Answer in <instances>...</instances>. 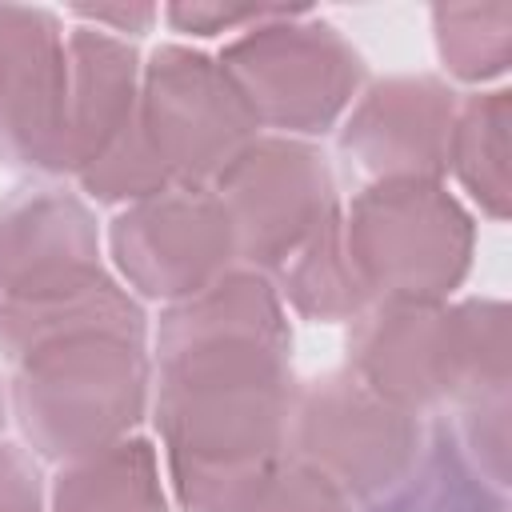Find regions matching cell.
Masks as SVG:
<instances>
[{"label": "cell", "mask_w": 512, "mask_h": 512, "mask_svg": "<svg viewBox=\"0 0 512 512\" xmlns=\"http://www.w3.org/2000/svg\"><path fill=\"white\" fill-rule=\"evenodd\" d=\"M292 332L264 272L232 268L160 316L156 428L184 512H244L288 460Z\"/></svg>", "instance_id": "1"}, {"label": "cell", "mask_w": 512, "mask_h": 512, "mask_svg": "<svg viewBox=\"0 0 512 512\" xmlns=\"http://www.w3.org/2000/svg\"><path fill=\"white\" fill-rule=\"evenodd\" d=\"M348 372L380 400L420 416L508 388V308L464 304H368L352 320Z\"/></svg>", "instance_id": "2"}, {"label": "cell", "mask_w": 512, "mask_h": 512, "mask_svg": "<svg viewBox=\"0 0 512 512\" xmlns=\"http://www.w3.org/2000/svg\"><path fill=\"white\" fill-rule=\"evenodd\" d=\"M12 376V412L44 460H76L124 440L152 388L144 336L116 328H84L20 352Z\"/></svg>", "instance_id": "3"}, {"label": "cell", "mask_w": 512, "mask_h": 512, "mask_svg": "<svg viewBox=\"0 0 512 512\" xmlns=\"http://www.w3.org/2000/svg\"><path fill=\"white\" fill-rule=\"evenodd\" d=\"M340 228L372 304H444L472 264V216L440 180H376Z\"/></svg>", "instance_id": "4"}, {"label": "cell", "mask_w": 512, "mask_h": 512, "mask_svg": "<svg viewBox=\"0 0 512 512\" xmlns=\"http://www.w3.org/2000/svg\"><path fill=\"white\" fill-rule=\"evenodd\" d=\"M220 64L236 80L256 124L288 136L328 132L364 80L360 52L304 8H288L248 28L220 52Z\"/></svg>", "instance_id": "5"}, {"label": "cell", "mask_w": 512, "mask_h": 512, "mask_svg": "<svg viewBox=\"0 0 512 512\" xmlns=\"http://www.w3.org/2000/svg\"><path fill=\"white\" fill-rule=\"evenodd\" d=\"M136 120L172 184H212L260 136L224 64L180 44L156 48L140 68Z\"/></svg>", "instance_id": "6"}, {"label": "cell", "mask_w": 512, "mask_h": 512, "mask_svg": "<svg viewBox=\"0 0 512 512\" xmlns=\"http://www.w3.org/2000/svg\"><path fill=\"white\" fill-rule=\"evenodd\" d=\"M420 416L380 400L348 368L296 388L288 416V456L328 476L344 496L372 500L420 456Z\"/></svg>", "instance_id": "7"}, {"label": "cell", "mask_w": 512, "mask_h": 512, "mask_svg": "<svg viewBox=\"0 0 512 512\" xmlns=\"http://www.w3.org/2000/svg\"><path fill=\"white\" fill-rule=\"evenodd\" d=\"M208 188L232 224L236 260L252 272H276L336 212L324 152L296 136H256Z\"/></svg>", "instance_id": "8"}, {"label": "cell", "mask_w": 512, "mask_h": 512, "mask_svg": "<svg viewBox=\"0 0 512 512\" xmlns=\"http://www.w3.org/2000/svg\"><path fill=\"white\" fill-rule=\"evenodd\" d=\"M112 260L148 300H188L236 260L232 224L208 184H172L112 220Z\"/></svg>", "instance_id": "9"}, {"label": "cell", "mask_w": 512, "mask_h": 512, "mask_svg": "<svg viewBox=\"0 0 512 512\" xmlns=\"http://www.w3.org/2000/svg\"><path fill=\"white\" fill-rule=\"evenodd\" d=\"M68 36L48 8L0 4V164L64 168Z\"/></svg>", "instance_id": "10"}, {"label": "cell", "mask_w": 512, "mask_h": 512, "mask_svg": "<svg viewBox=\"0 0 512 512\" xmlns=\"http://www.w3.org/2000/svg\"><path fill=\"white\" fill-rule=\"evenodd\" d=\"M100 276L96 220L80 196L64 188H20L0 204L4 300H44Z\"/></svg>", "instance_id": "11"}, {"label": "cell", "mask_w": 512, "mask_h": 512, "mask_svg": "<svg viewBox=\"0 0 512 512\" xmlns=\"http://www.w3.org/2000/svg\"><path fill=\"white\" fill-rule=\"evenodd\" d=\"M456 124V92L436 76H388L352 108L340 148L376 180H440Z\"/></svg>", "instance_id": "12"}, {"label": "cell", "mask_w": 512, "mask_h": 512, "mask_svg": "<svg viewBox=\"0 0 512 512\" xmlns=\"http://www.w3.org/2000/svg\"><path fill=\"white\" fill-rule=\"evenodd\" d=\"M140 52L100 28L68 32V124H64V168L80 172L92 164L128 124L140 104Z\"/></svg>", "instance_id": "13"}, {"label": "cell", "mask_w": 512, "mask_h": 512, "mask_svg": "<svg viewBox=\"0 0 512 512\" xmlns=\"http://www.w3.org/2000/svg\"><path fill=\"white\" fill-rule=\"evenodd\" d=\"M364 512H508V492H500L460 448L444 416L424 428L420 456L412 468L372 496Z\"/></svg>", "instance_id": "14"}, {"label": "cell", "mask_w": 512, "mask_h": 512, "mask_svg": "<svg viewBox=\"0 0 512 512\" xmlns=\"http://www.w3.org/2000/svg\"><path fill=\"white\" fill-rule=\"evenodd\" d=\"M52 512H168L156 448L140 436H124L60 464Z\"/></svg>", "instance_id": "15"}, {"label": "cell", "mask_w": 512, "mask_h": 512, "mask_svg": "<svg viewBox=\"0 0 512 512\" xmlns=\"http://www.w3.org/2000/svg\"><path fill=\"white\" fill-rule=\"evenodd\" d=\"M84 328H116V332H136L144 336V312L132 300L128 288H120L112 276H100L84 288L44 296V300H4L0 304V352L16 360L32 344L64 332H84Z\"/></svg>", "instance_id": "16"}, {"label": "cell", "mask_w": 512, "mask_h": 512, "mask_svg": "<svg viewBox=\"0 0 512 512\" xmlns=\"http://www.w3.org/2000/svg\"><path fill=\"white\" fill-rule=\"evenodd\" d=\"M276 280V296H284L300 316L312 320H356L372 304L348 260L340 208L276 268Z\"/></svg>", "instance_id": "17"}, {"label": "cell", "mask_w": 512, "mask_h": 512, "mask_svg": "<svg viewBox=\"0 0 512 512\" xmlns=\"http://www.w3.org/2000/svg\"><path fill=\"white\" fill-rule=\"evenodd\" d=\"M508 116L512 100L504 88L476 92L456 108L448 168L460 176L468 196L492 216H508Z\"/></svg>", "instance_id": "18"}, {"label": "cell", "mask_w": 512, "mask_h": 512, "mask_svg": "<svg viewBox=\"0 0 512 512\" xmlns=\"http://www.w3.org/2000/svg\"><path fill=\"white\" fill-rule=\"evenodd\" d=\"M436 48L452 76L484 84L504 76L512 56V4H436Z\"/></svg>", "instance_id": "19"}, {"label": "cell", "mask_w": 512, "mask_h": 512, "mask_svg": "<svg viewBox=\"0 0 512 512\" xmlns=\"http://www.w3.org/2000/svg\"><path fill=\"white\" fill-rule=\"evenodd\" d=\"M244 512H352V496H344L316 468L288 456Z\"/></svg>", "instance_id": "20"}, {"label": "cell", "mask_w": 512, "mask_h": 512, "mask_svg": "<svg viewBox=\"0 0 512 512\" xmlns=\"http://www.w3.org/2000/svg\"><path fill=\"white\" fill-rule=\"evenodd\" d=\"M288 8L272 4H168L164 20L184 36H220V32H248L264 20H276Z\"/></svg>", "instance_id": "21"}, {"label": "cell", "mask_w": 512, "mask_h": 512, "mask_svg": "<svg viewBox=\"0 0 512 512\" xmlns=\"http://www.w3.org/2000/svg\"><path fill=\"white\" fill-rule=\"evenodd\" d=\"M0 512H40L36 464L16 444H0Z\"/></svg>", "instance_id": "22"}, {"label": "cell", "mask_w": 512, "mask_h": 512, "mask_svg": "<svg viewBox=\"0 0 512 512\" xmlns=\"http://www.w3.org/2000/svg\"><path fill=\"white\" fill-rule=\"evenodd\" d=\"M72 16L88 20V28L128 40V36H144L152 28V20L160 16V8H152V4H72Z\"/></svg>", "instance_id": "23"}, {"label": "cell", "mask_w": 512, "mask_h": 512, "mask_svg": "<svg viewBox=\"0 0 512 512\" xmlns=\"http://www.w3.org/2000/svg\"><path fill=\"white\" fill-rule=\"evenodd\" d=\"M4 420H8V396H4V388H0V428H4Z\"/></svg>", "instance_id": "24"}]
</instances>
